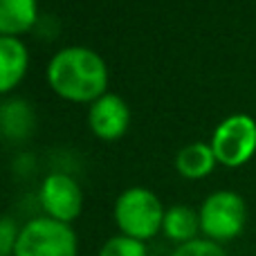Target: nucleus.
I'll list each match as a JSON object with an SVG mask.
<instances>
[{"instance_id":"f257e3e1","label":"nucleus","mask_w":256,"mask_h":256,"mask_svg":"<svg viewBox=\"0 0 256 256\" xmlns=\"http://www.w3.org/2000/svg\"><path fill=\"white\" fill-rule=\"evenodd\" d=\"M48 84L61 99L74 104H92L106 94L108 66L94 50L72 45L58 50L50 58Z\"/></svg>"},{"instance_id":"f03ea898","label":"nucleus","mask_w":256,"mask_h":256,"mask_svg":"<svg viewBox=\"0 0 256 256\" xmlns=\"http://www.w3.org/2000/svg\"><path fill=\"white\" fill-rule=\"evenodd\" d=\"M162 200L146 186H130L115 200V225L120 227V234L137 238L142 243L155 238L162 232L164 222Z\"/></svg>"},{"instance_id":"7ed1b4c3","label":"nucleus","mask_w":256,"mask_h":256,"mask_svg":"<svg viewBox=\"0 0 256 256\" xmlns=\"http://www.w3.org/2000/svg\"><path fill=\"white\" fill-rule=\"evenodd\" d=\"M14 256H79V240L70 225L38 216L20 227Z\"/></svg>"},{"instance_id":"20e7f679","label":"nucleus","mask_w":256,"mask_h":256,"mask_svg":"<svg viewBox=\"0 0 256 256\" xmlns=\"http://www.w3.org/2000/svg\"><path fill=\"white\" fill-rule=\"evenodd\" d=\"M200 214V232L214 243H227L243 234L248 222V204L234 191H216L202 202Z\"/></svg>"},{"instance_id":"39448f33","label":"nucleus","mask_w":256,"mask_h":256,"mask_svg":"<svg viewBox=\"0 0 256 256\" xmlns=\"http://www.w3.org/2000/svg\"><path fill=\"white\" fill-rule=\"evenodd\" d=\"M212 150L222 166H243L256 153V122L250 115H230L216 126Z\"/></svg>"},{"instance_id":"423d86ee","label":"nucleus","mask_w":256,"mask_h":256,"mask_svg":"<svg viewBox=\"0 0 256 256\" xmlns=\"http://www.w3.org/2000/svg\"><path fill=\"white\" fill-rule=\"evenodd\" d=\"M40 207L45 216L70 225L84 212V191L68 173H50L40 184Z\"/></svg>"},{"instance_id":"0eeeda50","label":"nucleus","mask_w":256,"mask_h":256,"mask_svg":"<svg viewBox=\"0 0 256 256\" xmlns=\"http://www.w3.org/2000/svg\"><path fill=\"white\" fill-rule=\"evenodd\" d=\"M88 124L90 130L104 142H115L128 130L130 124V110L128 104L120 94L106 92L97 102L90 104L88 110Z\"/></svg>"},{"instance_id":"6e6552de","label":"nucleus","mask_w":256,"mask_h":256,"mask_svg":"<svg viewBox=\"0 0 256 256\" xmlns=\"http://www.w3.org/2000/svg\"><path fill=\"white\" fill-rule=\"evenodd\" d=\"M30 52L16 36H0V94H7L25 79Z\"/></svg>"},{"instance_id":"1a4fd4ad","label":"nucleus","mask_w":256,"mask_h":256,"mask_svg":"<svg viewBox=\"0 0 256 256\" xmlns=\"http://www.w3.org/2000/svg\"><path fill=\"white\" fill-rule=\"evenodd\" d=\"M38 16V0H0V36H16L34 27Z\"/></svg>"},{"instance_id":"9d476101","label":"nucleus","mask_w":256,"mask_h":256,"mask_svg":"<svg viewBox=\"0 0 256 256\" xmlns=\"http://www.w3.org/2000/svg\"><path fill=\"white\" fill-rule=\"evenodd\" d=\"M162 232L168 240L178 245L191 243L198 238L200 232V214L196 209L186 207V204H173L166 209L164 214V222H162Z\"/></svg>"},{"instance_id":"9b49d317","label":"nucleus","mask_w":256,"mask_h":256,"mask_svg":"<svg viewBox=\"0 0 256 256\" xmlns=\"http://www.w3.org/2000/svg\"><path fill=\"white\" fill-rule=\"evenodd\" d=\"M214 166H216V155L212 150V144H202V142L184 146L176 158L178 173L182 178H186V180L207 178L214 171Z\"/></svg>"},{"instance_id":"f8f14e48","label":"nucleus","mask_w":256,"mask_h":256,"mask_svg":"<svg viewBox=\"0 0 256 256\" xmlns=\"http://www.w3.org/2000/svg\"><path fill=\"white\" fill-rule=\"evenodd\" d=\"M20 117H32L30 108L25 106V102L16 99V102H4V106L0 108V122H2V130L9 137H25L30 130L32 122H20Z\"/></svg>"},{"instance_id":"ddd939ff","label":"nucleus","mask_w":256,"mask_h":256,"mask_svg":"<svg viewBox=\"0 0 256 256\" xmlns=\"http://www.w3.org/2000/svg\"><path fill=\"white\" fill-rule=\"evenodd\" d=\"M99 256H148V252H146V243L117 234L104 243V248L99 250Z\"/></svg>"},{"instance_id":"4468645a","label":"nucleus","mask_w":256,"mask_h":256,"mask_svg":"<svg viewBox=\"0 0 256 256\" xmlns=\"http://www.w3.org/2000/svg\"><path fill=\"white\" fill-rule=\"evenodd\" d=\"M171 256H227V252L209 238H196L191 243L178 245Z\"/></svg>"},{"instance_id":"2eb2a0df","label":"nucleus","mask_w":256,"mask_h":256,"mask_svg":"<svg viewBox=\"0 0 256 256\" xmlns=\"http://www.w3.org/2000/svg\"><path fill=\"white\" fill-rule=\"evenodd\" d=\"M20 230L7 216H0V256H14Z\"/></svg>"}]
</instances>
